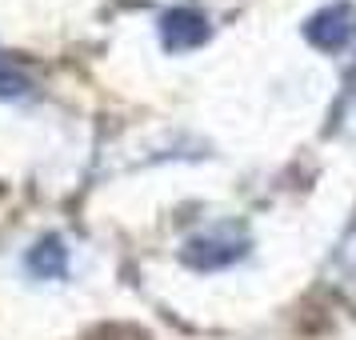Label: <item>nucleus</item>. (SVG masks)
I'll use <instances>...</instances> for the list:
<instances>
[{"label": "nucleus", "mask_w": 356, "mask_h": 340, "mask_svg": "<svg viewBox=\"0 0 356 340\" xmlns=\"http://www.w3.org/2000/svg\"><path fill=\"white\" fill-rule=\"evenodd\" d=\"M305 36L316 44V49H324V52H340L356 36V13L348 8V4L321 8V13L305 24Z\"/></svg>", "instance_id": "f257e3e1"}, {"label": "nucleus", "mask_w": 356, "mask_h": 340, "mask_svg": "<svg viewBox=\"0 0 356 340\" xmlns=\"http://www.w3.org/2000/svg\"><path fill=\"white\" fill-rule=\"evenodd\" d=\"M161 40L168 52L196 49V44L209 40V20L200 17V13H193V8H172L161 20Z\"/></svg>", "instance_id": "f03ea898"}, {"label": "nucleus", "mask_w": 356, "mask_h": 340, "mask_svg": "<svg viewBox=\"0 0 356 340\" xmlns=\"http://www.w3.org/2000/svg\"><path fill=\"white\" fill-rule=\"evenodd\" d=\"M236 257H244V244L225 241V236H196L184 248V260L193 268H220V264H232Z\"/></svg>", "instance_id": "7ed1b4c3"}, {"label": "nucleus", "mask_w": 356, "mask_h": 340, "mask_svg": "<svg viewBox=\"0 0 356 340\" xmlns=\"http://www.w3.org/2000/svg\"><path fill=\"white\" fill-rule=\"evenodd\" d=\"M29 268H33V276H40V280H56V276H65L68 273L65 241H60V236H44V241L29 252Z\"/></svg>", "instance_id": "20e7f679"}, {"label": "nucleus", "mask_w": 356, "mask_h": 340, "mask_svg": "<svg viewBox=\"0 0 356 340\" xmlns=\"http://www.w3.org/2000/svg\"><path fill=\"white\" fill-rule=\"evenodd\" d=\"M24 88H29V81H24L20 72H0V97L13 100V97H20Z\"/></svg>", "instance_id": "39448f33"}]
</instances>
